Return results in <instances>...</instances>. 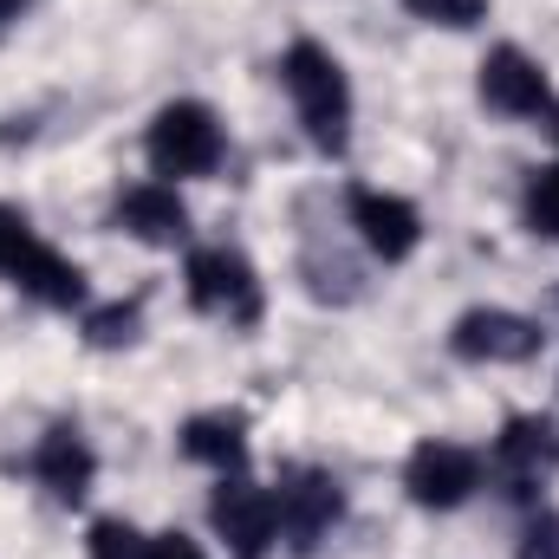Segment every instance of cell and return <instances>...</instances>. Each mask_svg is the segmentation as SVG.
I'll use <instances>...</instances> for the list:
<instances>
[{
    "label": "cell",
    "mask_w": 559,
    "mask_h": 559,
    "mask_svg": "<svg viewBox=\"0 0 559 559\" xmlns=\"http://www.w3.org/2000/svg\"><path fill=\"white\" fill-rule=\"evenodd\" d=\"M280 85H286V98H293L299 131L319 143L325 156H338V150L352 143V79H345V66H338L332 46L293 39V46L280 52Z\"/></svg>",
    "instance_id": "obj_1"
},
{
    "label": "cell",
    "mask_w": 559,
    "mask_h": 559,
    "mask_svg": "<svg viewBox=\"0 0 559 559\" xmlns=\"http://www.w3.org/2000/svg\"><path fill=\"white\" fill-rule=\"evenodd\" d=\"M0 280H7L13 293L39 299V306H52V312H85V299H92L85 267L66 261V254H59L20 209H7V202H0Z\"/></svg>",
    "instance_id": "obj_2"
},
{
    "label": "cell",
    "mask_w": 559,
    "mask_h": 559,
    "mask_svg": "<svg viewBox=\"0 0 559 559\" xmlns=\"http://www.w3.org/2000/svg\"><path fill=\"white\" fill-rule=\"evenodd\" d=\"M143 156L163 182H195V176H215L222 156H228V138H222V118L202 105V98H169L150 131H143Z\"/></svg>",
    "instance_id": "obj_3"
},
{
    "label": "cell",
    "mask_w": 559,
    "mask_h": 559,
    "mask_svg": "<svg viewBox=\"0 0 559 559\" xmlns=\"http://www.w3.org/2000/svg\"><path fill=\"white\" fill-rule=\"evenodd\" d=\"M182 293L195 312L209 319H228V325H261V274L241 248L215 241V248H195L182 261Z\"/></svg>",
    "instance_id": "obj_4"
},
{
    "label": "cell",
    "mask_w": 559,
    "mask_h": 559,
    "mask_svg": "<svg viewBox=\"0 0 559 559\" xmlns=\"http://www.w3.org/2000/svg\"><path fill=\"white\" fill-rule=\"evenodd\" d=\"M475 92H481V105L495 118H514V124H554V111H559V92H554V79H547V66L527 46H514V39L488 46Z\"/></svg>",
    "instance_id": "obj_5"
},
{
    "label": "cell",
    "mask_w": 559,
    "mask_h": 559,
    "mask_svg": "<svg viewBox=\"0 0 559 559\" xmlns=\"http://www.w3.org/2000/svg\"><path fill=\"white\" fill-rule=\"evenodd\" d=\"M481 475H488L481 449L449 442V436H423L411 449V462H404V495L417 501L423 514H455L462 501H475Z\"/></svg>",
    "instance_id": "obj_6"
},
{
    "label": "cell",
    "mask_w": 559,
    "mask_h": 559,
    "mask_svg": "<svg viewBox=\"0 0 559 559\" xmlns=\"http://www.w3.org/2000/svg\"><path fill=\"white\" fill-rule=\"evenodd\" d=\"M209 527L228 554L261 559L267 547H280V501L274 488H261L248 468L235 475H215V495H209Z\"/></svg>",
    "instance_id": "obj_7"
},
{
    "label": "cell",
    "mask_w": 559,
    "mask_h": 559,
    "mask_svg": "<svg viewBox=\"0 0 559 559\" xmlns=\"http://www.w3.org/2000/svg\"><path fill=\"white\" fill-rule=\"evenodd\" d=\"M449 352L462 365H527L547 352V325L527 312H508V306H468L449 325Z\"/></svg>",
    "instance_id": "obj_8"
},
{
    "label": "cell",
    "mask_w": 559,
    "mask_h": 559,
    "mask_svg": "<svg viewBox=\"0 0 559 559\" xmlns=\"http://www.w3.org/2000/svg\"><path fill=\"white\" fill-rule=\"evenodd\" d=\"M274 501H280V540L299 547V554H312L345 521V488H338L332 468H293L274 488Z\"/></svg>",
    "instance_id": "obj_9"
},
{
    "label": "cell",
    "mask_w": 559,
    "mask_h": 559,
    "mask_svg": "<svg viewBox=\"0 0 559 559\" xmlns=\"http://www.w3.org/2000/svg\"><path fill=\"white\" fill-rule=\"evenodd\" d=\"M488 468L508 481L514 501H534L559 468V423L554 417H508L501 436H495V455Z\"/></svg>",
    "instance_id": "obj_10"
},
{
    "label": "cell",
    "mask_w": 559,
    "mask_h": 559,
    "mask_svg": "<svg viewBox=\"0 0 559 559\" xmlns=\"http://www.w3.org/2000/svg\"><path fill=\"white\" fill-rule=\"evenodd\" d=\"M345 215H352L358 241H365L384 267H397V261H411V254H417V241H423L417 202H404V195H391V189L358 182V189L345 195Z\"/></svg>",
    "instance_id": "obj_11"
},
{
    "label": "cell",
    "mask_w": 559,
    "mask_h": 559,
    "mask_svg": "<svg viewBox=\"0 0 559 559\" xmlns=\"http://www.w3.org/2000/svg\"><path fill=\"white\" fill-rule=\"evenodd\" d=\"M26 468H33V481H39L59 508H79V501L92 495V481H98V455H92V442H85L79 423H52V429L33 442Z\"/></svg>",
    "instance_id": "obj_12"
},
{
    "label": "cell",
    "mask_w": 559,
    "mask_h": 559,
    "mask_svg": "<svg viewBox=\"0 0 559 559\" xmlns=\"http://www.w3.org/2000/svg\"><path fill=\"white\" fill-rule=\"evenodd\" d=\"M131 241L143 248H182L189 241V202H182V189L176 182H163V176H143L131 182L124 195H118V215H111Z\"/></svg>",
    "instance_id": "obj_13"
},
{
    "label": "cell",
    "mask_w": 559,
    "mask_h": 559,
    "mask_svg": "<svg viewBox=\"0 0 559 559\" xmlns=\"http://www.w3.org/2000/svg\"><path fill=\"white\" fill-rule=\"evenodd\" d=\"M176 449L215 475H235V468H248V417L241 411H202L176 429Z\"/></svg>",
    "instance_id": "obj_14"
},
{
    "label": "cell",
    "mask_w": 559,
    "mask_h": 559,
    "mask_svg": "<svg viewBox=\"0 0 559 559\" xmlns=\"http://www.w3.org/2000/svg\"><path fill=\"white\" fill-rule=\"evenodd\" d=\"M138 332H143V306H138V299L85 306V345H98V352H118V345H138Z\"/></svg>",
    "instance_id": "obj_15"
},
{
    "label": "cell",
    "mask_w": 559,
    "mask_h": 559,
    "mask_svg": "<svg viewBox=\"0 0 559 559\" xmlns=\"http://www.w3.org/2000/svg\"><path fill=\"white\" fill-rule=\"evenodd\" d=\"M404 13L423 26H442V33H468L488 20V0H404Z\"/></svg>",
    "instance_id": "obj_16"
},
{
    "label": "cell",
    "mask_w": 559,
    "mask_h": 559,
    "mask_svg": "<svg viewBox=\"0 0 559 559\" xmlns=\"http://www.w3.org/2000/svg\"><path fill=\"white\" fill-rule=\"evenodd\" d=\"M527 228L559 241V163H547L534 182H527Z\"/></svg>",
    "instance_id": "obj_17"
},
{
    "label": "cell",
    "mask_w": 559,
    "mask_h": 559,
    "mask_svg": "<svg viewBox=\"0 0 559 559\" xmlns=\"http://www.w3.org/2000/svg\"><path fill=\"white\" fill-rule=\"evenodd\" d=\"M85 554H92V559H138L143 554V534L131 527V521H92Z\"/></svg>",
    "instance_id": "obj_18"
},
{
    "label": "cell",
    "mask_w": 559,
    "mask_h": 559,
    "mask_svg": "<svg viewBox=\"0 0 559 559\" xmlns=\"http://www.w3.org/2000/svg\"><path fill=\"white\" fill-rule=\"evenodd\" d=\"M514 559H559V514L534 508L527 527H521V540H514Z\"/></svg>",
    "instance_id": "obj_19"
},
{
    "label": "cell",
    "mask_w": 559,
    "mask_h": 559,
    "mask_svg": "<svg viewBox=\"0 0 559 559\" xmlns=\"http://www.w3.org/2000/svg\"><path fill=\"white\" fill-rule=\"evenodd\" d=\"M138 559H202V547H195L189 534H143Z\"/></svg>",
    "instance_id": "obj_20"
},
{
    "label": "cell",
    "mask_w": 559,
    "mask_h": 559,
    "mask_svg": "<svg viewBox=\"0 0 559 559\" xmlns=\"http://www.w3.org/2000/svg\"><path fill=\"white\" fill-rule=\"evenodd\" d=\"M26 13H33V0H0V33H7V26H20Z\"/></svg>",
    "instance_id": "obj_21"
}]
</instances>
